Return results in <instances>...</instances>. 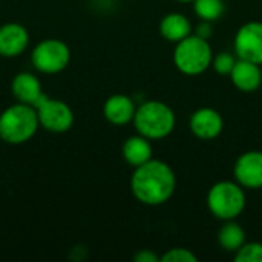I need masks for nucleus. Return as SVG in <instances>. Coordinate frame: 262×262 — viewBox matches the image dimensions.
<instances>
[{
	"mask_svg": "<svg viewBox=\"0 0 262 262\" xmlns=\"http://www.w3.org/2000/svg\"><path fill=\"white\" fill-rule=\"evenodd\" d=\"M11 89H12L14 97L20 103H26V104L34 106V107L45 97L38 78L34 74H31V72H20V74H17L12 78Z\"/></svg>",
	"mask_w": 262,
	"mask_h": 262,
	"instance_id": "4468645a",
	"label": "nucleus"
},
{
	"mask_svg": "<svg viewBox=\"0 0 262 262\" xmlns=\"http://www.w3.org/2000/svg\"><path fill=\"white\" fill-rule=\"evenodd\" d=\"M135 111V101L124 94H114L103 104V115L114 126H124L134 121Z\"/></svg>",
	"mask_w": 262,
	"mask_h": 262,
	"instance_id": "ddd939ff",
	"label": "nucleus"
},
{
	"mask_svg": "<svg viewBox=\"0 0 262 262\" xmlns=\"http://www.w3.org/2000/svg\"><path fill=\"white\" fill-rule=\"evenodd\" d=\"M193 34H196L198 37L201 38H206V40H210L212 34H213V28H212V21H206V20H201L198 23V26L195 28Z\"/></svg>",
	"mask_w": 262,
	"mask_h": 262,
	"instance_id": "4be33fe9",
	"label": "nucleus"
},
{
	"mask_svg": "<svg viewBox=\"0 0 262 262\" xmlns=\"http://www.w3.org/2000/svg\"><path fill=\"white\" fill-rule=\"evenodd\" d=\"M193 11L200 20L216 21L226 11L224 0H193Z\"/></svg>",
	"mask_w": 262,
	"mask_h": 262,
	"instance_id": "a211bd4d",
	"label": "nucleus"
},
{
	"mask_svg": "<svg viewBox=\"0 0 262 262\" xmlns=\"http://www.w3.org/2000/svg\"><path fill=\"white\" fill-rule=\"evenodd\" d=\"M175 2H180V3H193V0H175Z\"/></svg>",
	"mask_w": 262,
	"mask_h": 262,
	"instance_id": "b1692460",
	"label": "nucleus"
},
{
	"mask_svg": "<svg viewBox=\"0 0 262 262\" xmlns=\"http://www.w3.org/2000/svg\"><path fill=\"white\" fill-rule=\"evenodd\" d=\"M213 61V51L209 40L190 34L181 41L175 43L173 49V64L175 68L189 77H196L204 74Z\"/></svg>",
	"mask_w": 262,
	"mask_h": 262,
	"instance_id": "20e7f679",
	"label": "nucleus"
},
{
	"mask_svg": "<svg viewBox=\"0 0 262 262\" xmlns=\"http://www.w3.org/2000/svg\"><path fill=\"white\" fill-rule=\"evenodd\" d=\"M218 243L223 250L236 253L246 244V232L235 220L224 221V226L218 232Z\"/></svg>",
	"mask_w": 262,
	"mask_h": 262,
	"instance_id": "f3484780",
	"label": "nucleus"
},
{
	"mask_svg": "<svg viewBox=\"0 0 262 262\" xmlns=\"http://www.w3.org/2000/svg\"><path fill=\"white\" fill-rule=\"evenodd\" d=\"M236 60H238V57L233 55L232 52H218L213 57L212 66L220 75H230Z\"/></svg>",
	"mask_w": 262,
	"mask_h": 262,
	"instance_id": "aec40b11",
	"label": "nucleus"
},
{
	"mask_svg": "<svg viewBox=\"0 0 262 262\" xmlns=\"http://www.w3.org/2000/svg\"><path fill=\"white\" fill-rule=\"evenodd\" d=\"M121 154H123L124 161L129 166H132L134 169L154 158V149H152L150 140H147L146 137H143L140 134L129 137L124 141Z\"/></svg>",
	"mask_w": 262,
	"mask_h": 262,
	"instance_id": "2eb2a0df",
	"label": "nucleus"
},
{
	"mask_svg": "<svg viewBox=\"0 0 262 262\" xmlns=\"http://www.w3.org/2000/svg\"><path fill=\"white\" fill-rule=\"evenodd\" d=\"M235 261L262 262V243H246L235 253Z\"/></svg>",
	"mask_w": 262,
	"mask_h": 262,
	"instance_id": "6ab92c4d",
	"label": "nucleus"
},
{
	"mask_svg": "<svg viewBox=\"0 0 262 262\" xmlns=\"http://www.w3.org/2000/svg\"><path fill=\"white\" fill-rule=\"evenodd\" d=\"M37 109L26 103H17L0 114V138L8 144H21L31 140L38 129Z\"/></svg>",
	"mask_w": 262,
	"mask_h": 262,
	"instance_id": "7ed1b4c3",
	"label": "nucleus"
},
{
	"mask_svg": "<svg viewBox=\"0 0 262 262\" xmlns=\"http://www.w3.org/2000/svg\"><path fill=\"white\" fill-rule=\"evenodd\" d=\"M198 256L184 247H173L161 255V262H196Z\"/></svg>",
	"mask_w": 262,
	"mask_h": 262,
	"instance_id": "412c9836",
	"label": "nucleus"
},
{
	"mask_svg": "<svg viewBox=\"0 0 262 262\" xmlns=\"http://www.w3.org/2000/svg\"><path fill=\"white\" fill-rule=\"evenodd\" d=\"M230 80L238 91L247 94L255 92L262 84L261 64L238 58L230 72Z\"/></svg>",
	"mask_w": 262,
	"mask_h": 262,
	"instance_id": "f8f14e48",
	"label": "nucleus"
},
{
	"mask_svg": "<svg viewBox=\"0 0 262 262\" xmlns=\"http://www.w3.org/2000/svg\"><path fill=\"white\" fill-rule=\"evenodd\" d=\"M177 189L173 169L161 160H149L135 167L130 177V190L135 200L144 206H161L167 203Z\"/></svg>",
	"mask_w": 262,
	"mask_h": 262,
	"instance_id": "f257e3e1",
	"label": "nucleus"
},
{
	"mask_svg": "<svg viewBox=\"0 0 262 262\" xmlns=\"http://www.w3.org/2000/svg\"><path fill=\"white\" fill-rule=\"evenodd\" d=\"M135 262H161V256L154 253L152 250H140L134 255Z\"/></svg>",
	"mask_w": 262,
	"mask_h": 262,
	"instance_id": "5701e85b",
	"label": "nucleus"
},
{
	"mask_svg": "<svg viewBox=\"0 0 262 262\" xmlns=\"http://www.w3.org/2000/svg\"><path fill=\"white\" fill-rule=\"evenodd\" d=\"M207 209L209 212L221 220L230 221L236 220L246 209L247 198L244 187L236 181H218L207 192Z\"/></svg>",
	"mask_w": 262,
	"mask_h": 262,
	"instance_id": "39448f33",
	"label": "nucleus"
},
{
	"mask_svg": "<svg viewBox=\"0 0 262 262\" xmlns=\"http://www.w3.org/2000/svg\"><path fill=\"white\" fill-rule=\"evenodd\" d=\"M29 45V34L20 23H6L0 26V55L18 57Z\"/></svg>",
	"mask_w": 262,
	"mask_h": 262,
	"instance_id": "9b49d317",
	"label": "nucleus"
},
{
	"mask_svg": "<svg viewBox=\"0 0 262 262\" xmlns=\"http://www.w3.org/2000/svg\"><path fill=\"white\" fill-rule=\"evenodd\" d=\"M233 178L244 189H262V150H249L239 155L233 166Z\"/></svg>",
	"mask_w": 262,
	"mask_h": 262,
	"instance_id": "1a4fd4ad",
	"label": "nucleus"
},
{
	"mask_svg": "<svg viewBox=\"0 0 262 262\" xmlns=\"http://www.w3.org/2000/svg\"><path fill=\"white\" fill-rule=\"evenodd\" d=\"M235 54L238 58L262 64V21H247L238 29Z\"/></svg>",
	"mask_w": 262,
	"mask_h": 262,
	"instance_id": "6e6552de",
	"label": "nucleus"
},
{
	"mask_svg": "<svg viewBox=\"0 0 262 262\" xmlns=\"http://www.w3.org/2000/svg\"><path fill=\"white\" fill-rule=\"evenodd\" d=\"M31 60L37 71L43 74H58L69 64L71 49L61 40L46 38L34 48Z\"/></svg>",
	"mask_w": 262,
	"mask_h": 262,
	"instance_id": "423d86ee",
	"label": "nucleus"
},
{
	"mask_svg": "<svg viewBox=\"0 0 262 262\" xmlns=\"http://www.w3.org/2000/svg\"><path fill=\"white\" fill-rule=\"evenodd\" d=\"M189 127L198 140L210 141L221 135L224 129V118L213 107H200L190 115Z\"/></svg>",
	"mask_w": 262,
	"mask_h": 262,
	"instance_id": "9d476101",
	"label": "nucleus"
},
{
	"mask_svg": "<svg viewBox=\"0 0 262 262\" xmlns=\"http://www.w3.org/2000/svg\"><path fill=\"white\" fill-rule=\"evenodd\" d=\"M177 124V115L173 109L160 100H147L141 103L134 117V126L137 134L146 137L150 141L163 140L169 137Z\"/></svg>",
	"mask_w": 262,
	"mask_h": 262,
	"instance_id": "f03ea898",
	"label": "nucleus"
},
{
	"mask_svg": "<svg viewBox=\"0 0 262 262\" xmlns=\"http://www.w3.org/2000/svg\"><path fill=\"white\" fill-rule=\"evenodd\" d=\"M158 31L163 38L172 43H178L193 32L189 17L181 12H170L164 15L160 21Z\"/></svg>",
	"mask_w": 262,
	"mask_h": 262,
	"instance_id": "dca6fc26",
	"label": "nucleus"
},
{
	"mask_svg": "<svg viewBox=\"0 0 262 262\" xmlns=\"http://www.w3.org/2000/svg\"><path fill=\"white\" fill-rule=\"evenodd\" d=\"M35 109L40 126L49 132L63 134L68 132L74 124V112L69 104L61 100H54L45 95Z\"/></svg>",
	"mask_w": 262,
	"mask_h": 262,
	"instance_id": "0eeeda50",
	"label": "nucleus"
}]
</instances>
